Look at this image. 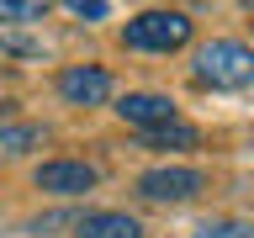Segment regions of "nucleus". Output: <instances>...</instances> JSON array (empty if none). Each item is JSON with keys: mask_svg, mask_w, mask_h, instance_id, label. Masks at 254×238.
Returning <instances> with one entry per match:
<instances>
[{"mask_svg": "<svg viewBox=\"0 0 254 238\" xmlns=\"http://www.w3.org/2000/svg\"><path fill=\"white\" fill-rule=\"evenodd\" d=\"M201 185H206V175L186 170V164H164V170H148L138 180V190L148 196V201H190Z\"/></svg>", "mask_w": 254, "mask_h": 238, "instance_id": "20e7f679", "label": "nucleus"}, {"mask_svg": "<svg viewBox=\"0 0 254 238\" xmlns=\"http://www.w3.org/2000/svg\"><path fill=\"white\" fill-rule=\"evenodd\" d=\"M117 117L148 132V127L175 122V101H170V95H159V90H127L122 101H117Z\"/></svg>", "mask_w": 254, "mask_h": 238, "instance_id": "423d86ee", "label": "nucleus"}, {"mask_svg": "<svg viewBox=\"0 0 254 238\" xmlns=\"http://www.w3.org/2000/svg\"><path fill=\"white\" fill-rule=\"evenodd\" d=\"M122 43L138 53H170L190 43V16L186 11H143L122 27Z\"/></svg>", "mask_w": 254, "mask_h": 238, "instance_id": "f03ea898", "label": "nucleus"}, {"mask_svg": "<svg viewBox=\"0 0 254 238\" xmlns=\"http://www.w3.org/2000/svg\"><path fill=\"white\" fill-rule=\"evenodd\" d=\"M69 11H74L79 21H101V16H106L111 5H106V0H74V5H69Z\"/></svg>", "mask_w": 254, "mask_h": 238, "instance_id": "f8f14e48", "label": "nucleus"}, {"mask_svg": "<svg viewBox=\"0 0 254 238\" xmlns=\"http://www.w3.org/2000/svg\"><path fill=\"white\" fill-rule=\"evenodd\" d=\"M196 79L212 85V90H244L254 85V48L233 43V37H217L196 53Z\"/></svg>", "mask_w": 254, "mask_h": 238, "instance_id": "f257e3e1", "label": "nucleus"}, {"mask_svg": "<svg viewBox=\"0 0 254 238\" xmlns=\"http://www.w3.org/2000/svg\"><path fill=\"white\" fill-rule=\"evenodd\" d=\"M48 5H37V0H0V21H43Z\"/></svg>", "mask_w": 254, "mask_h": 238, "instance_id": "9b49d317", "label": "nucleus"}, {"mask_svg": "<svg viewBox=\"0 0 254 238\" xmlns=\"http://www.w3.org/2000/svg\"><path fill=\"white\" fill-rule=\"evenodd\" d=\"M95 180H101V170L85 164V159H48V164H37V190H48V196H85V190H95Z\"/></svg>", "mask_w": 254, "mask_h": 238, "instance_id": "7ed1b4c3", "label": "nucleus"}, {"mask_svg": "<svg viewBox=\"0 0 254 238\" xmlns=\"http://www.w3.org/2000/svg\"><path fill=\"white\" fill-rule=\"evenodd\" d=\"M196 238H254L249 222H233V217H217V222H201Z\"/></svg>", "mask_w": 254, "mask_h": 238, "instance_id": "9d476101", "label": "nucleus"}, {"mask_svg": "<svg viewBox=\"0 0 254 238\" xmlns=\"http://www.w3.org/2000/svg\"><path fill=\"white\" fill-rule=\"evenodd\" d=\"M0 48H5V53H37V48L21 43V37H0Z\"/></svg>", "mask_w": 254, "mask_h": 238, "instance_id": "ddd939ff", "label": "nucleus"}, {"mask_svg": "<svg viewBox=\"0 0 254 238\" xmlns=\"http://www.w3.org/2000/svg\"><path fill=\"white\" fill-rule=\"evenodd\" d=\"M74 228L79 238H143V222L132 212H85Z\"/></svg>", "mask_w": 254, "mask_h": 238, "instance_id": "0eeeda50", "label": "nucleus"}, {"mask_svg": "<svg viewBox=\"0 0 254 238\" xmlns=\"http://www.w3.org/2000/svg\"><path fill=\"white\" fill-rule=\"evenodd\" d=\"M37 138H43V132L32 122H0V154H27Z\"/></svg>", "mask_w": 254, "mask_h": 238, "instance_id": "1a4fd4ad", "label": "nucleus"}, {"mask_svg": "<svg viewBox=\"0 0 254 238\" xmlns=\"http://www.w3.org/2000/svg\"><path fill=\"white\" fill-rule=\"evenodd\" d=\"M59 95L69 106H101L111 95V74L101 63H74V69H64L59 74Z\"/></svg>", "mask_w": 254, "mask_h": 238, "instance_id": "39448f33", "label": "nucleus"}, {"mask_svg": "<svg viewBox=\"0 0 254 238\" xmlns=\"http://www.w3.org/2000/svg\"><path fill=\"white\" fill-rule=\"evenodd\" d=\"M196 143H201V132H196L186 117H175V122L148 127V132H143V148H196Z\"/></svg>", "mask_w": 254, "mask_h": 238, "instance_id": "6e6552de", "label": "nucleus"}]
</instances>
